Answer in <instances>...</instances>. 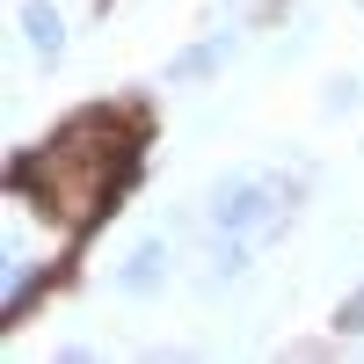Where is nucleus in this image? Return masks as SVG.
I'll return each instance as SVG.
<instances>
[{
    "mask_svg": "<svg viewBox=\"0 0 364 364\" xmlns=\"http://www.w3.org/2000/svg\"><path fill=\"white\" fill-rule=\"evenodd\" d=\"M211 219H219V233H240V240L269 233L284 219V182L277 175H226L211 190Z\"/></svg>",
    "mask_w": 364,
    "mask_h": 364,
    "instance_id": "f03ea898",
    "label": "nucleus"
},
{
    "mask_svg": "<svg viewBox=\"0 0 364 364\" xmlns=\"http://www.w3.org/2000/svg\"><path fill=\"white\" fill-rule=\"evenodd\" d=\"M161 277H168V248H161V240H139V248L124 255V269H117L124 291H154Z\"/></svg>",
    "mask_w": 364,
    "mask_h": 364,
    "instance_id": "7ed1b4c3",
    "label": "nucleus"
},
{
    "mask_svg": "<svg viewBox=\"0 0 364 364\" xmlns=\"http://www.w3.org/2000/svg\"><path fill=\"white\" fill-rule=\"evenodd\" d=\"M336 328H343V336H364V291H357V299H350V306L336 314Z\"/></svg>",
    "mask_w": 364,
    "mask_h": 364,
    "instance_id": "423d86ee",
    "label": "nucleus"
},
{
    "mask_svg": "<svg viewBox=\"0 0 364 364\" xmlns=\"http://www.w3.org/2000/svg\"><path fill=\"white\" fill-rule=\"evenodd\" d=\"M132 161H139V139L117 124V117H73L44 154L15 161V190L58 226H87L124 197L132 182Z\"/></svg>",
    "mask_w": 364,
    "mask_h": 364,
    "instance_id": "f257e3e1",
    "label": "nucleus"
},
{
    "mask_svg": "<svg viewBox=\"0 0 364 364\" xmlns=\"http://www.w3.org/2000/svg\"><path fill=\"white\" fill-rule=\"evenodd\" d=\"M22 37H29V51H37L44 66L66 51V29H58V15H51V8H22Z\"/></svg>",
    "mask_w": 364,
    "mask_h": 364,
    "instance_id": "20e7f679",
    "label": "nucleus"
},
{
    "mask_svg": "<svg viewBox=\"0 0 364 364\" xmlns=\"http://www.w3.org/2000/svg\"><path fill=\"white\" fill-rule=\"evenodd\" d=\"M219 51H226V44H197V51H182V58H175V80H197V73H211V66H219Z\"/></svg>",
    "mask_w": 364,
    "mask_h": 364,
    "instance_id": "39448f33",
    "label": "nucleus"
}]
</instances>
